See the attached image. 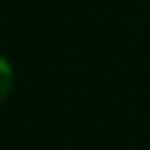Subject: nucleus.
Instances as JSON below:
<instances>
[{
    "label": "nucleus",
    "mask_w": 150,
    "mask_h": 150,
    "mask_svg": "<svg viewBox=\"0 0 150 150\" xmlns=\"http://www.w3.org/2000/svg\"><path fill=\"white\" fill-rule=\"evenodd\" d=\"M11 90H13V66L8 63V58L0 55V105L8 100Z\"/></svg>",
    "instance_id": "1"
}]
</instances>
